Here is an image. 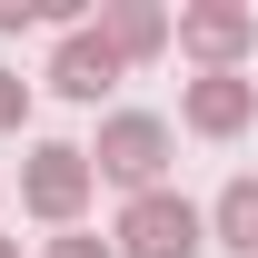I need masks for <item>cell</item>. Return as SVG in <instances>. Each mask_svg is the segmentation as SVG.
<instances>
[{"instance_id":"cell-1","label":"cell","mask_w":258,"mask_h":258,"mask_svg":"<svg viewBox=\"0 0 258 258\" xmlns=\"http://www.w3.org/2000/svg\"><path fill=\"white\" fill-rule=\"evenodd\" d=\"M169 159H179V129H169L159 109H109L99 139H90V169H99V179H119L129 199L169 189Z\"/></svg>"},{"instance_id":"cell-2","label":"cell","mask_w":258,"mask_h":258,"mask_svg":"<svg viewBox=\"0 0 258 258\" xmlns=\"http://www.w3.org/2000/svg\"><path fill=\"white\" fill-rule=\"evenodd\" d=\"M99 169L80 139H30V159H20V209H30L40 228H80V209H90Z\"/></svg>"},{"instance_id":"cell-3","label":"cell","mask_w":258,"mask_h":258,"mask_svg":"<svg viewBox=\"0 0 258 258\" xmlns=\"http://www.w3.org/2000/svg\"><path fill=\"white\" fill-rule=\"evenodd\" d=\"M109 238H119V258H199V248H209V209L179 199V189H149V199L119 209Z\"/></svg>"},{"instance_id":"cell-4","label":"cell","mask_w":258,"mask_h":258,"mask_svg":"<svg viewBox=\"0 0 258 258\" xmlns=\"http://www.w3.org/2000/svg\"><path fill=\"white\" fill-rule=\"evenodd\" d=\"M179 50H189L199 70H238L258 50V10L248 0H189V10H179Z\"/></svg>"},{"instance_id":"cell-5","label":"cell","mask_w":258,"mask_h":258,"mask_svg":"<svg viewBox=\"0 0 258 258\" xmlns=\"http://www.w3.org/2000/svg\"><path fill=\"white\" fill-rule=\"evenodd\" d=\"M258 119V80L248 70H199L189 90H179V129L189 139H238Z\"/></svg>"},{"instance_id":"cell-6","label":"cell","mask_w":258,"mask_h":258,"mask_svg":"<svg viewBox=\"0 0 258 258\" xmlns=\"http://www.w3.org/2000/svg\"><path fill=\"white\" fill-rule=\"evenodd\" d=\"M50 90H60V99H99V90H119V50L80 20V30L50 50Z\"/></svg>"},{"instance_id":"cell-7","label":"cell","mask_w":258,"mask_h":258,"mask_svg":"<svg viewBox=\"0 0 258 258\" xmlns=\"http://www.w3.org/2000/svg\"><path fill=\"white\" fill-rule=\"evenodd\" d=\"M90 30L109 40V50H119V70H129V60H159L169 40H179V20H169V10H149V0H99Z\"/></svg>"},{"instance_id":"cell-8","label":"cell","mask_w":258,"mask_h":258,"mask_svg":"<svg viewBox=\"0 0 258 258\" xmlns=\"http://www.w3.org/2000/svg\"><path fill=\"white\" fill-rule=\"evenodd\" d=\"M209 238H219L228 258H258V179H248V169L209 199Z\"/></svg>"},{"instance_id":"cell-9","label":"cell","mask_w":258,"mask_h":258,"mask_svg":"<svg viewBox=\"0 0 258 258\" xmlns=\"http://www.w3.org/2000/svg\"><path fill=\"white\" fill-rule=\"evenodd\" d=\"M10 129H30V80H20V70H0V139H10Z\"/></svg>"},{"instance_id":"cell-10","label":"cell","mask_w":258,"mask_h":258,"mask_svg":"<svg viewBox=\"0 0 258 258\" xmlns=\"http://www.w3.org/2000/svg\"><path fill=\"white\" fill-rule=\"evenodd\" d=\"M40 258H119V248H109V238H90V228H60Z\"/></svg>"},{"instance_id":"cell-11","label":"cell","mask_w":258,"mask_h":258,"mask_svg":"<svg viewBox=\"0 0 258 258\" xmlns=\"http://www.w3.org/2000/svg\"><path fill=\"white\" fill-rule=\"evenodd\" d=\"M40 20V0H0V30H30Z\"/></svg>"},{"instance_id":"cell-12","label":"cell","mask_w":258,"mask_h":258,"mask_svg":"<svg viewBox=\"0 0 258 258\" xmlns=\"http://www.w3.org/2000/svg\"><path fill=\"white\" fill-rule=\"evenodd\" d=\"M0 258H20V238H0Z\"/></svg>"}]
</instances>
